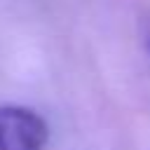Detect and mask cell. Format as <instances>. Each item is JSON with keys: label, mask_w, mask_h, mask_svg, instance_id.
<instances>
[{"label": "cell", "mask_w": 150, "mask_h": 150, "mask_svg": "<svg viewBox=\"0 0 150 150\" xmlns=\"http://www.w3.org/2000/svg\"><path fill=\"white\" fill-rule=\"evenodd\" d=\"M47 122L30 108L0 105V150H45Z\"/></svg>", "instance_id": "1"}, {"label": "cell", "mask_w": 150, "mask_h": 150, "mask_svg": "<svg viewBox=\"0 0 150 150\" xmlns=\"http://www.w3.org/2000/svg\"><path fill=\"white\" fill-rule=\"evenodd\" d=\"M145 47H148V52H150V28H148V33H145Z\"/></svg>", "instance_id": "2"}]
</instances>
